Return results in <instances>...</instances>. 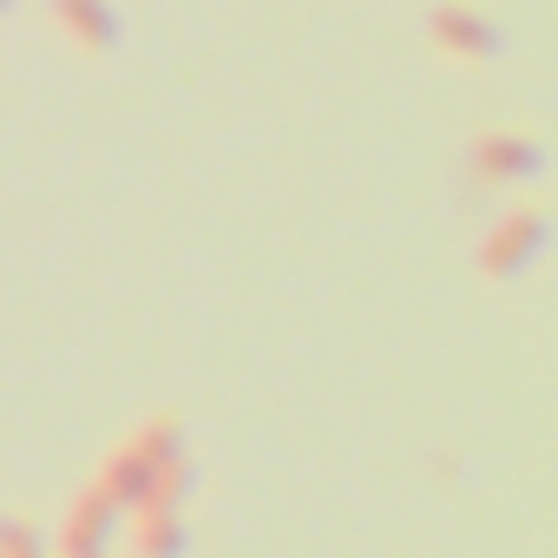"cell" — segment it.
Here are the masks:
<instances>
[{
	"label": "cell",
	"instance_id": "6da1fadb",
	"mask_svg": "<svg viewBox=\"0 0 558 558\" xmlns=\"http://www.w3.org/2000/svg\"><path fill=\"white\" fill-rule=\"evenodd\" d=\"M171 460H184V421H178V414H151V421H138V427L106 453V473H99L93 486H99L119 512H132V506H145L151 480H158Z\"/></svg>",
	"mask_w": 558,
	"mask_h": 558
},
{
	"label": "cell",
	"instance_id": "7a4b0ae2",
	"mask_svg": "<svg viewBox=\"0 0 558 558\" xmlns=\"http://www.w3.org/2000/svg\"><path fill=\"white\" fill-rule=\"evenodd\" d=\"M545 236H551V217L538 204H512L480 236V276H486V283H512V276H525L545 256Z\"/></svg>",
	"mask_w": 558,
	"mask_h": 558
},
{
	"label": "cell",
	"instance_id": "3957f363",
	"mask_svg": "<svg viewBox=\"0 0 558 558\" xmlns=\"http://www.w3.org/2000/svg\"><path fill=\"white\" fill-rule=\"evenodd\" d=\"M427 47H434L440 60H453V66H486V60H499L506 34H499V21L480 8V0H434V14H427Z\"/></svg>",
	"mask_w": 558,
	"mask_h": 558
},
{
	"label": "cell",
	"instance_id": "277c9868",
	"mask_svg": "<svg viewBox=\"0 0 558 558\" xmlns=\"http://www.w3.org/2000/svg\"><path fill=\"white\" fill-rule=\"evenodd\" d=\"M545 171V145L532 132H512V125H486L473 138V178L493 184V191H519Z\"/></svg>",
	"mask_w": 558,
	"mask_h": 558
},
{
	"label": "cell",
	"instance_id": "5b68a950",
	"mask_svg": "<svg viewBox=\"0 0 558 558\" xmlns=\"http://www.w3.org/2000/svg\"><path fill=\"white\" fill-rule=\"evenodd\" d=\"M119 525H125V512H119L99 486L73 493V506H66V519H60V558H106L112 538H119Z\"/></svg>",
	"mask_w": 558,
	"mask_h": 558
},
{
	"label": "cell",
	"instance_id": "8992f818",
	"mask_svg": "<svg viewBox=\"0 0 558 558\" xmlns=\"http://www.w3.org/2000/svg\"><path fill=\"white\" fill-rule=\"evenodd\" d=\"M53 21L66 34L73 53L86 60H106L119 47V14H112V0H53Z\"/></svg>",
	"mask_w": 558,
	"mask_h": 558
},
{
	"label": "cell",
	"instance_id": "52a82bcc",
	"mask_svg": "<svg viewBox=\"0 0 558 558\" xmlns=\"http://www.w3.org/2000/svg\"><path fill=\"white\" fill-rule=\"evenodd\" d=\"M132 558H178L184 551V512H165V506H132Z\"/></svg>",
	"mask_w": 558,
	"mask_h": 558
},
{
	"label": "cell",
	"instance_id": "ba28073f",
	"mask_svg": "<svg viewBox=\"0 0 558 558\" xmlns=\"http://www.w3.org/2000/svg\"><path fill=\"white\" fill-rule=\"evenodd\" d=\"M191 480H197V473H191V453H184V460H171V466H165V473L151 480L145 506H165V512H178V506L191 499Z\"/></svg>",
	"mask_w": 558,
	"mask_h": 558
},
{
	"label": "cell",
	"instance_id": "9c48e42d",
	"mask_svg": "<svg viewBox=\"0 0 558 558\" xmlns=\"http://www.w3.org/2000/svg\"><path fill=\"white\" fill-rule=\"evenodd\" d=\"M0 558H47L40 551V532L21 525V519H0Z\"/></svg>",
	"mask_w": 558,
	"mask_h": 558
},
{
	"label": "cell",
	"instance_id": "30bf717a",
	"mask_svg": "<svg viewBox=\"0 0 558 558\" xmlns=\"http://www.w3.org/2000/svg\"><path fill=\"white\" fill-rule=\"evenodd\" d=\"M8 8H14V0H0V14H8Z\"/></svg>",
	"mask_w": 558,
	"mask_h": 558
}]
</instances>
